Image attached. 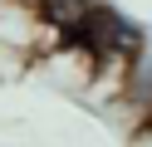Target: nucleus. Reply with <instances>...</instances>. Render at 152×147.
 <instances>
[{
  "label": "nucleus",
  "mask_w": 152,
  "mask_h": 147,
  "mask_svg": "<svg viewBox=\"0 0 152 147\" xmlns=\"http://www.w3.org/2000/svg\"><path fill=\"white\" fill-rule=\"evenodd\" d=\"M39 5V20H44V29H49L59 44H79L83 34H88V25H93V15H98V0H34Z\"/></svg>",
  "instance_id": "nucleus-1"
}]
</instances>
